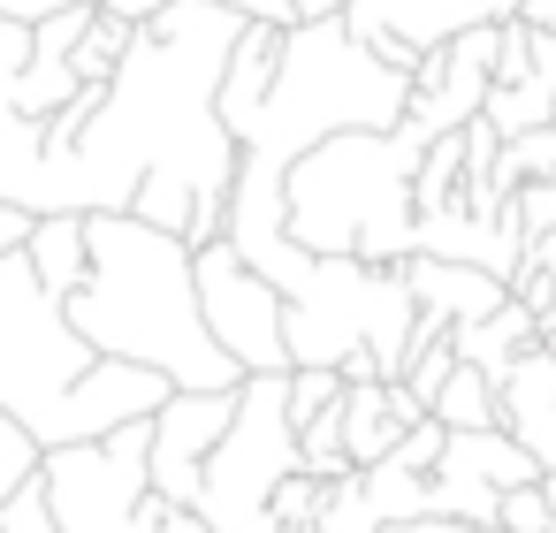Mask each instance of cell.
<instances>
[{
  "label": "cell",
  "instance_id": "1",
  "mask_svg": "<svg viewBox=\"0 0 556 533\" xmlns=\"http://www.w3.org/2000/svg\"><path fill=\"white\" fill-rule=\"evenodd\" d=\"M92 267L62 297L70 328L100 358H130L168 373V389H237V358L206 335L199 320V282H191V244L176 229H153L138 214H85Z\"/></svg>",
  "mask_w": 556,
  "mask_h": 533
},
{
  "label": "cell",
  "instance_id": "2",
  "mask_svg": "<svg viewBox=\"0 0 556 533\" xmlns=\"http://www.w3.org/2000/svg\"><path fill=\"white\" fill-rule=\"evenodd\" d=\"M168 396V373L100 358L62 297L31 275L24 252H0V411H16L39 449L100 442L130 419H153Z\"/></svg>",
  "mask_w": 556,
  "mask_h": 533
},
{
  "label": "cell",
  "instance_id": "3",
  "mask_svg": "<svg viewBox=\"0 0 556 533\" xmlns=\"http://www.w3.org/2000/svg\"><path fill=\"white\" fill-rule=\"evenodd\" d=\"M412 168H419V138L404 123L396 130H336V138L305 145L282 176L290 237L320 259L404 267L419 252Z\"/></svg>",
  "mask_w": 556,
  "mask_h": 533
},
{
  "label": "cell",
  "instance_id": "4",
  "mask_svg": "<svg viewBox=\"0 0 556 533\" xmlns=\"http://www.w3.org/2000/svg\"><path fill=\"white\" fill-rule=\"evenodd\" d=\"M298 472V427H290V373H244L237 411L199 472L191 510L214 533H282L275 525V487Z\"/></svg>",
  "mask_w": 556,
  "mask_h": 533
},
{
  "label": "cell",
  "instance_id": "5",
  "mask_svg": "<svg viewBox=\"0 0 556 533\" xmlns=\"http://www.w3.org/2000/svg\"><path fill=\"white\" fill-rule=\"evenodd\" d=\"M191 282H199V320L206 335L237 358V373H290V343H282V290L244 267V252L229 237L191 244Z\"/></svg>",
  "mask_w": 556,
  "mask_h": 533
},
{
  "label": "cell",
  "instance_id": "6",
  "mask_svg": "<svg viewBox=\"0 0 556 533\" xmlns=\"http://www.w3.org/2000/svg\"><path fill=\"white\" fill-rule=\"evenodd\" d=\"M518 0H343V24L358 47H374L389 69H419V54H434L442 39L472 31V24H503Z\"/></svg>",
  "mask_w": 556,
  "mask_h": 533
},
{
  "label": "cell",
  "instance_id": "7",
  "mask_svg": "<svg viewBox=\"0 0 556 533\" xmlns=\"http://www.w3.org/2000/svg\"><path fill=\"white\" fill-rule=\"evenodd\" d=\"M229 411H237V389H168V396H161V411L146 419V434H153V442H146V487H153L161 503H184V510H191L199 472H206V457H214Z\"/></svg>",
  "mask_w": 556,
  "mask_h": 533
},
{
  "label": "cell",
  "instance_id": "8",
  "mask_svg": "<svg viewBox=\"0 0 556 533\" xmlns=\"http://www.w3.org/2000/svg\"><path fill=\"white\" fill-rule=\"evenodd\" d=\"M488 85H495V24H472V31L442 39L434 54H419L412 100H404V130H412L419 145L442 138V130H465V123L480 115Z\"/></svg>",
  "mask_w": 556,
  "mask_h": 533
},
{
  "label": "cell",
  "instance_id": "9",
  "mask_svg": "<svg viewBox=\"0 0 556 533\" xmlns=\"http://www.w3.org/2000/svg\"><path fill=\"white\" fill-rule=\"evenodd\" d=\"M495 419L526 442V457L548 472L556 465V358L533 343L510 358V373L495 381Z\"/></svg>",
  "mask_w": 556,
  "mask_h": 533
},
{
  "label": "cell",
  "instance_id": "10",
  "mask_svg": "<svg viewBox=\"0 0 556 533\" xmlns=\"http://www.w3.org/2000/svg\"><path fill=\"white\" fill-rule=\"evenodd\" d=\"M404 282H412V305L419 313H434V320H480V313H495L503 297H510V282H495L488 267H472V259H434V252H412L404 259Z\"/></svg>",
  "mask_w": 556,
  "mask_h": 533
},
{
  "label": "cell",
  "instance_id": "11",
  "mask_svg": "<svg viewBox=\"0 0 556 533\" xmlns=\"http://www.w3.org/2000/svg\"><path fill=\"white\" fill-rule=\"evenodd\" d=\"M275 54H282V24L244 16V31H237V47H229V62H222V85H214V115H222L229 138H237V130L252 123V107L267 100V85H275Z\"/></svg>",
  "mask_w": 556,
  "mask_h": 533
},
{
  "label": "cell",
  "instance_id": "12",
  "mask_svg": "<svg viewBox=\"0 0 556 533\" xmlns=\"http://www.w3.org/2000/svg\"><path fill=\"white\" fill-rule=\"evenodd\" d=\"M442 465L465 472V480H480V487H495V495L541 480V465L526 457V442H518L510 427H465V434H442Z\"/></svg>",
  "mask_w": 556,
  "mask_h": 533
},
{
  "label": "cell",
  "instance_id": "13",
  "mask_svg": "<svg viewBox=\"0 0 556 533\" xmlns=\"http://www.w3.org/2000/svg\"><path fill=\"white\" fill-rule=\"evenodd\" d=\"M450 343H457V358H465V366H480L488 381H503V373H510V358L541 343V320H533L518 297H503L495 313H480V320H457V328H450Z\"/></svg>",
  "mask_w": 556,
  "mask_h": 533
},
{
  "label": "cell",
  "instance_id": "14",
  "mask_svg": "<svg viewBox=\"0 0 556 533\" xmlns=\"http://www.w3.org/2000/svg\"><path fill=\"white\" fill-rule=\"evenodd\" d=\"M24 259H31V275H39L54 297H70V290L85 282V267H92L85 214H39V221H31V237H24Z\"/></svg>",
  "mask_w": 556,
  "mask_h": 533
},
{
  "label": "cell",
  "instance_id": "15",
  "mask_svg": "<svg viewBox=\"0 0 556 533\" xmlns=\"http://www.w3.org/2000/svg\"><path fill=\"white\" fill-rule=\"evenodd\" d=\"M358 495H366V510H374L381 525H396V518H427V510H434L427 472H412V465H396V457L358 465Z\"/></svg>",
  "mask_w": 556,
  "mask_h": 533
},
{
  "label": "cell",
  "instance_id": "16",
  "mask_svg": "<svg viewBox=\"0 0 556 533\" xmlns=\"http://www.w3.org/2000/svg\"><path fill=\"white\" fill-rule=\"evenodd\" d=\"M427 411H434L450 434H465V427H503V419H495V381H488L480 366H465V358L442 373V389L427 396Z\"/></svg>",
  "mask_w": 556,
  "mask_h": 533
},
{
  "label": "cell",
  "instance_id": "17",
  "mask_svg": "<svg viewBox=\"0 0 556 533\" xmlns=\"http://www.w3.org/2000/svg\"><path fill=\"white\" fill-rule=\"evenodd\" d=\"M457 183H465V130H442V138L419 145L412 206H419V214H442V206H457Z\"/></svg>",
  "mask_w": 556,
  "mask_h": 533
},
{
  "label": "cell",
  "instance_id": "18",
  "mask_svg": "<svg viewBox=\"0 0 556 533\" xmlns=\"http://www.w3.org/2000/svg\"><path fill=\"white\" fill-rule=\"evenodd\" d=\"M130 16H115V9H92V24L77 31V47H70V69H77V85H108L115 77V62L130 54Z\"/></svg>",
  "mask_w": 556,
  "mask_h": 533
},
{
  "label": "cell",
  "instance_id": "19",
  "mask_svg": "<svg viewBox=\"0 0 556 533\" xmlns=\"http://www.w3.org/2000/svg\"><path fill=\"white\" fill-rule=\"evenodd\" d=\"M9 100H16V115L47 123V115H62V107L77 100V69H70V62H54V54H31V62L16 69Z\"/></svg>",
  "mask_w": 556,
  "mask_h": 533
},
{
  "label": "cell",
  "instance_id": "20",
  "mask_svg": "<svg viewBox=\"0 0 556 533\" xmlns=\"http://www.w3.org/2000/svg\"><path fill=\"white\" fill-rule=\"evenodd\" d=\"M39 457H47V449L24 434V419H16V411H0V503H9L24 480H39Z\"/></svg>",
  "mask_w": 556,
  "mask_h": 533
},
{
  "label": "cell",
  "instance_id": "21",
  "mask_svg": "<svg viewBox=\"0 0 556 533\" xmlns=\"http://www.w3.org/2000/svg\"><path fill=\"white\" fill-rule=\"evenodd\" d=\"M343 396V373L336 366H290V427H305L313 411H328Z\"/></svg>",
  "mask_w": 556,
  "mask_h": 533
},
{
  "label": "cell",
  "instance_id": "22",
  "mask_svg": "<svg viewBox=\"0 0 556 533\" xmlns=\"http://www.w3.org/2000/svg\"><path fill=\"white\" fill-rule=\"evenodd\" d=\"M320 503H328V480H313V472H290L282 487H275V525L290 533V525H320Z\"/></svg>",
  "mask_w": 556,
  "mask_h": 533
},
{
  "label": "cell",
  "instance_id": "23",
  "mask_svg": "<svg viewBox=\"0 0 556 533\" xmlns=\"http://www.w3.org/2000/svg\"><path fill=\"white\" fill-rule=\"evenodd\" d=\"M495 525H503V533H556V510L541 503V480L503 487V495H495Z\"/></svg>",
  "mask_w": 556,
  "mask_h": 533
},
{
  "label": "cell",
  "instance_id": "24",
  "mask_svg": "<svg viewBox=\"0 0 556 533\" xmlns=\"http://www.w3.org/2000/svg\"><path fill=\"white\" fill-rule=\"evenodd\" d=\"M54 9H115V16H153L161 0H0V16H24V24H39V16H54Z\"/></svg>",
  "mask_w": 556,
  "mask_h": 533
},
{
  "label": "cell",
  "instance_id": "25",
  "mask_svg": "<svg viewBox=\"0 0 556 533\" xmlns=\"http://www.w3.org/2000/svg\"><path fill=\"white\" fill-rule=\"evenodd\" d=\"M510 214H518L526 244H533L541 229H556V176H541V183H518V191H510Z\"/></svg>",
  "mask_w": 556,
  "mask_h": 533
},
{
  "label": "cell",
  "instance_id": "26",
  "mask_svg": "<svg viewBox=\"0 0 556 533\" xmlns=\"http://www.w3.org/2000/svg\"><path fill=\"white\" fill-rule=\"evenodd\" d=\"M31 221H39V214H24V206H9V199H0V252H24Z\"/></svg>",
  "mask_w": 556,
  "mask_h": 533
},
{
  "label": "cell",
  "instance_id": "27",
  "mask_svg": "<svg viewBox=\"0 0 556 533\" xmlns=\"http://www.w3.org/2000/svg\"><path fill=\"white\" fill-rule=\"evenodd\" d=\"M161 533H214L199 510H184V503H161Z\"/></svg>",
  "mask_w": 556,
  "mask_h": 533
},
{
  "label": "cell",
  "instance_id": "28",
  "mask_svg": "<svg viewBox=\"0 0 556 533\" xmlns=\"http://www.w3.org/2000/svg\"><path fill=\"white\" fill-rule=\"evenodd\" d=\"M526 31H556V0H518V9H510Z\"/></svg>",
  "mask_w": 556,
  "mask_h": 533
},
{
  "label": "cell",
  "instance_id": "29",
  "mask_svg": "<svg viewBox=\"0 0 556 533\" xmlns=\"http://www.w3.org/2000/svg\"><path fill=\"white\" fill-rule=\"evenodd\" d=\"M305 16H343V0H290V24H305Z\"/></svg>",
  "mask_w": 556,
  "mask_h": 533
},
{
  "label": "cell",
  "instance_id": "30",
  "mask_svg": "<svg viewBox=\"0 0 556 533\" xmlns=\"http://www.w3.org/2000/svg\"><path fill=\"white\" fill-rule=\"evenodd\" d=\"M541 503H548V510H556V465H548V472H541Z\"/></svg>",
  "mask_w": 556,
  "mask_h": 533
},
{
  "label": "cell",
  "instance_id": "31",
  "mask_svg": "<svg viewBox=\"0 0 556 533\" xmlns=\"http://www.w3.org/2000/svg\"><path fill=\"white\" fill-rule=\"evenodd\" d=\"M541 351H548V358H556V313H548V320H541Z\"/></svg>",
  "mask_w": 556,
  "mask_h": 533
},
{
  "label": "cell",
  "instance_id": "32",
  "mask_svg": "<svg viewBox=\"0 0 556 533\" xmlns=\"http://www.w3.org/2000/svg\"><path fill=\"white\" fill-rule=\"evenodd\" d=\"M290 533H320V525H290Z\"/></svg>",
  "mask_w": 556,
  "mask_h": 533
}]
</instances>
